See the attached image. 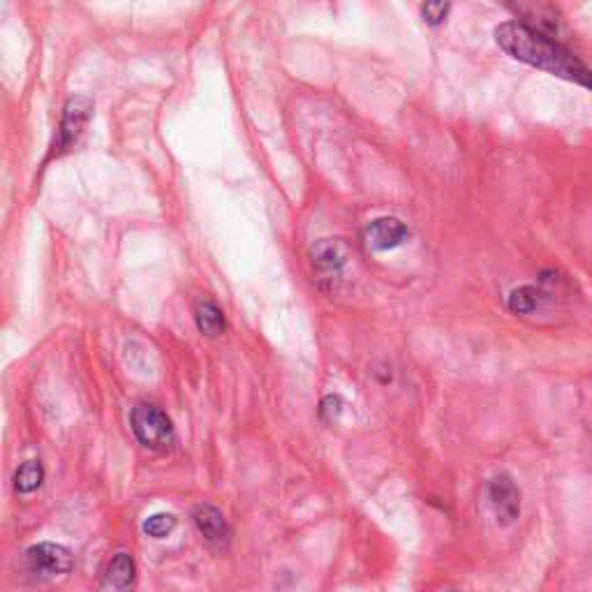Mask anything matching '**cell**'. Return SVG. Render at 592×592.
I'll return each instance as SVG.
<instances>
[{
    "label": "cell",
    "instance_id": "12",
    "mask_svg": "<svg viewBox=\"0 0 592 592\" xmlns=\"http://www.w3.org/2000/svg\"><path fill=\"white\" fill-rule=\"evenodd\" d=\"M44 481V468L40 461H26L14 475V488L19 493H33L42 486Z\"/></svg>",
    "mask_w": 592,
    "mask_h": 592
},
{
    "label": "cell",
    "instance_id": "9",
    "mask_svg": "<svg viewBox=\"0 0 592 592\" xmlns=\"http://www.w3.org/2000/svg\"><path fill=\"white\" fill-rule=\"evenodd\" d=\"M107 586L111 592H132L135 588V560L130 553H116L107 567Z\"/></svg>",
    "mask_w": 592,
    "mask_h": 592
},
{
    "label": "cell",
    "instance_id": "8",
    "mask_svg": "<svg viewBox=\"0 0 592 592\" xmlns=\"http://www.w3.org/2000/svg\"><path fill=\"white\" fill-rule=\"evenodd\" d=\"M350 259V248L340 239H324L313 248V266L322 276H338Z\"/></svg>",
    "mask_w": 592,
    "mask_h": 592
},
{
    "label": "cell",
    "instance_id": "1",
    "mask_svg": "<svg viewBox=\"0 0 592 592\" xmlns=\"http://www.w3.org/2000/svg\"><path fill=\"white\" fill-rule=\"evenodd\" d=\"M495 42L514 61L555 74L560 79L574 81V84L586 86L592 91V70L586 68L572 51L555 42L551 35L532 31L521 21H507V24L495 28Z\"/></svg>",
    "mask_w": 592,
    "mask_h": 592
},
{
    "label": "cell",
    "instance_id": "14",
    "mask_svg": "<svg viewBox=\"0 0 592 592\" xmlns=\"http://www.w3.org/2000/svg\"><path fill=\"white\" fill-rule=\"evenodd\" d=\"M449 10H451L449 3H426L424 7H421V14H424V19L431 26H440L442 21L447 19Z\"/></svg>",
    "mask_w": 592,
    "mask_h": 592
},
{
    "label": "cell",
    "instance_id": "3",
    "mask_svg": "<svg viewBox=\"0 0 592 592\" xmlns=\"http://www.w3.org/2000/svg\"><path fill=\"white\" fill-rule=\"evenodd\" d=\"M486 500L493 509L495 523L502 528H509L521 518V488L507 472H500L486 481Z\"/></svg>",
    "mask_w": 592,
    "mask_h": 592
},
{
    "label": "cell",
    "instance_id": "6",
    "mask_svg": "<svg viewBox=\"0 0 592 592\" xmlns=\"http://www.w3.org/2000/svg\"><path fill=\"white\" fill-rule=\"evenodd\" d=\"M93 114L91 100L86 98H72L63 109V121H61V132H58V148L61 151H68V148L77 142L81 132H84L88 118Z\"/></svg>",
    "mask_w": 592,
    "mask_h": 592
},
{
    "label": "cell",
    "instance_id": "4",
    "mask_svg": "<svg viewBox=\"0 0 592 592\" xmlns=\"http://www.w3.org/2000/svg\"><path fill=\"white\" fill-rule=\"evenodd\" d=\"M26 562L31 574L42 576V579H51V576H63L72 572L74 558L70 549H65L63 544L54 542H42L35 544L26 551Z\"/></svg>",
    "mask_w": 592,
    "mask_h": 592
},
{
    "label": "cell",
    "instance_id": "15",
    "mask_svg": "<svg viewBox=\"0 0 592 592\" xmlns=\"http://www.w3.org/2000/svg\"><path fill=\"white\" fill-rule=\"evenodd\" d=\"M340 412H343V398L340 396H327L320 405V417L327 421V424H333L338 421Z\"/></svg>",
    "mask_w": 592,
    "mask_h": 592
},
{
    "label": "cell",
    "instance_id": "2",
    "mask_svg": "<svg viewBox=\"0 0 592 592\" xmlns=\"http://www.w3.org/2000/svg\"><path fill=\"white\" fill-rule=\"evenodd\" d=\"M130 428L135 433V438L139 444L151 451H167L174 447V426L172 421L160 407L148 405V403H139L137 407H132L130 414Z\"/></svg>",
    "mask_w": 592,
    "mask_h": 592
},
{
    "label": "cell",
    "instance_id": "10",
    "mask_svg": "<svg viewBox=\"0 0 592 592\" xmlns=\"http://www.w3.org/2000/svg\"><path fill=\"white\" fill-rule=\"evenodd\" d=\"M195 322H197V329L209 338H218L220 333H225V327H227L222 310L211 301L199 303L197 313H195Z\"/></svg>",
    "mask_w": 592,
    "mask_h": 592
},
{
    "label": "cell",
    "instance_id": "13",
    "mask_svg": "<svg viewBox=\"0 0 592 592\" xmlns=\"http://www.w3.org/2000/svg\"><path fill=\"white\" fill-rule=\"evenodd\" d=\"M176 528V516L174 514H167V512H160V514H153L148 516L144 521V532L148 537L153 539H165L174 532Z\"/></svg>",
    "mask_w": 592,
    "mask_h": 592
},
{
    "label": "cell",
    "instance_id": "7",
    "mask_svg": "<svg viewBox=\"0 0 592 592\" xmlns=\"http://www.w3.org/2000/svg\"><path fill=\"white\" fill-rule=\"evenodd\" d=\"M192 521H195L199 535H202L209 544L220 546V549H225L229 544L232 532H229V525L218 507L209 505V502H202V505L192 509Z\"/></svg>",
    "mask_w": 592,
    "mask_h": 592
},
{
    "label": "cell",
    "instance_id": "11",
    "mask_svg": "<svg viewBox=\"0 0 592 592\" xmlns=\"http://www.w3.org/2000/svg\"><path fill=\"white\" fill-rule=\"evenodd\" d=\"M542 299L544 294L539 292L537 287L523 285V287H516V290L509 294L507 306L514 315H532L539 306H542Z\"/></svg>",
    "mask_w": 592,
    "mask_h": 592
},
{
    "label": "cell",
    "instance_id": "5",
    "mask_svg": "<svg viewBox=\"0 0 592 592\" xmlns=\"http://www.w3.org/2000/svg\"><path fill=\"white\" fill-rule=\"evenodd\" d=\"M410 239V229L398 218H377L364 229V241L375 253H387Z\"/></svg>",
    "mask_w": 592,
    "mask_h": 592
}]
</instances>
